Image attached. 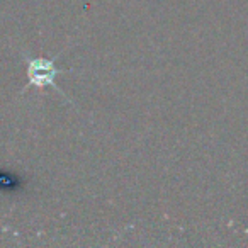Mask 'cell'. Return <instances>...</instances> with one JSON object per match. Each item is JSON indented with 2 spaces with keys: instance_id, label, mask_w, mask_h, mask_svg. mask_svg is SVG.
Masks as SVG:
<instances>
[{
  "instance_id": "6da1fadb",
  "label": "cell",
  "mask_w": 248,
  "mask_h": 248,
  "mask_svg": "<svg viewBox=\"0 0 248 248\" xmlns=\"http://www.w3.org/2000/svg\"><path fill=\"white\" fill-rule=\"evenodd\" d=\"M28 77H29V85L28 87H56L55 85V77L62 73L63 70L56 68L55 60H46V58H28Z\"/></svg>"
}]
</instances>
